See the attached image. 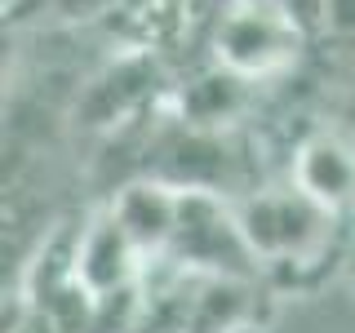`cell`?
Wrapping results in <instances>:
<instances>
[{"label": "cell", "mask_w": 355, "mask_h": 333, "mask_svg": "<svg viewBox=\"0 0 355 333\" xmlns=\"http://www.w3.org/2000/svg\"><path fill=\"white\" fill-rule=\"evenodd\" d=\"M138 244L129 240V231L120 227V218L111 214H98L89 227L80 231L71 249V275L80 280L94 298H111L120 289H129L133 271H138Z\"/></svg>", "instance_id": "277c9868"}, {"label": "cell", "mask_w": 355, "mask_h": 333, "mask_svg": "<svg viewBox=\"0 0 355 333\" xmlns=\"http://www.w3.org/2000/svg\"><path fill=\"white\" fill-rule=\"evenodd\" d=\"M244 80L249 76L231 71V67H214V71H205L200 80L182 94V107L191 111L196 125H218V120H231L244 103Z\"/></svg>", "instance_id": "52a82bcc"}, {"label": "cell", "mask_w": 355, "mask_h": 333, "mask_svg": "<svg viewBox=\"0 0 355 333\" xmlns=\"http://www.w3.org/2000/svg\"><path fill=\"white\" fill-rule=\"evenodd\" d=\"M236 222L253 258L266 262H311L329 244L333 214L306 191H253L236 205Z\"/></svg>", "instance_id": "6da1fadb"}, {"label": "cell", "mask_w": 355, "mask_h": 333, "mask_svg": "<svg viewBox=\"0 0 355 333\" xmlns=\"http://www.w3.org/2000/svg\"><path fill=\"white\" fill-rule=\"evenodd\" d=\"M293 187L306 191L315 205H324L329 214H338L355 200V151L333 133L306 138L293 155Z\"/></svg>", "instance_id": "8992f818"}, {"label": "cell", "mask_w": 355, "mask_h": 333, "mask_svg": "<svg viewBox=\"0 0 355 333\" xmlns=\"http://www.w3.org/2000/svg\"><path fill=\"white\" fill-rule=\"evenodd\" d=\"M178 209H182V191L160 178H142V182L120 187V196L111 200V214L120 218V227L129 231V240L138 244V253H164L173 244L178 231Z\"/></svg>", "instance_id": "5b68a950"}, {"label": "cell", "mask_w": 355, "mask_h": 333, "mask_svg": "<svg viewBox=\"0 0 355 333\" xmlns=\"http://www.w3.org/2000/svg\"><path fill=\"white\" fill-rule=\"evenodd\" d=\"M173 258L205 266L214 275L240 280L253 271V249L244 240L236 209H227L214 191H182V209H178V231H173Z\"/></svg>", "instance_id": "7a4b0ae2"}, {"label": "cell", "mask_w": 355, "mask_h": 333, "mask_svg": "<svg viewBox=\"0 0 355 333\" xmlns=\"http://www.w3.org/2000/svg\"><path fill=\"white\" fill-rule=\"evenodd\" d=\"M297 22L280 5H240L218 27V62L240 76H266L293 58Z\"/></svg>", "instance_id": "3957f363"}]
</instances>
